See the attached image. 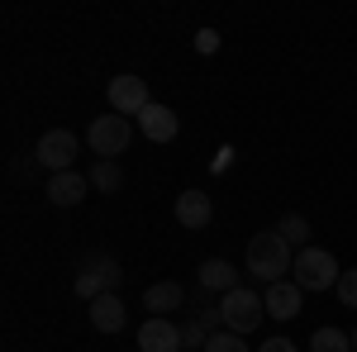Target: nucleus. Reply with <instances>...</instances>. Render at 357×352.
<instances>
[{
	"instance_id": "1",
	"label": "nucleus",
	"mask_w": 357,
	"mask_h": 352,
	"mask_svg": "<svg viewBox=\"0 0 357 352\" xmlns=\"http://www.w3.org/2000/svg\"><path fill=\"white\" fill-rule=\"evenodd\" d=\"M296 267V252L291 243L281 238V234H257L252 243H248V276L252 281H262V286H276V281H286V271Z\"/></svg>"
},
{
	"instance_id": "2",
	"label": "nucleus",
	"mask_w": 357,
	"mask_h": 352,
	"mask_svg": "<svg viewBox=\"0 0 357 352\" xmlns=\"http://www.w3.org/2000/svg\"><path fill=\"white\" fill-rule=\"evenodd\" d=\"M296 286L301 291H333L338 286V262H333L329 247H305V252H296Z\"/></svg>"
},
{
	"instance_id": "3",
	"label": "nucleus",
	"mask_w": 357,
	"mask_h": 352,
	"mask_svg": "<svg viewBox=\"0 0 357 352\" xmlns=\"http://www.w3.org/2000/svg\"><path fill=\"white\" fill-rule=\"evenodd\" d=\"M129 138H134V124H129L124 114H96V119H91V129H86L91 153H96V158H105V162H114V153H124V148H129Z\"/></svg>"
},
{
	"instance_id": "4",
	"label": "nucleus",
	"mask_w": 357,
	"mask_h": 352,
	"mask_svg": "<svg viewBox=\"0 0 357 352\" xmlns=\"http://www.w3.org/2000/svg\"><path fill=\"white\" fill-rule=\"evenodd\" d=\"M220 314H224V328H234V333H252V328L267 319V305L257 300V291L238 286V291L220 296Z\"/></svg>"
},
{
	"instance_id": "5",
	"label": "nucleus",
	"mask_w": 357,
	"mask_h": 352,
	"mask_svg": "<svg viewBox=\"0 0 357 352\" xmlns=\"http://www.w3.org/2000/svg\"><path fill=\"white\" fill-rule=\"evenodd\" d=\"M119 281H124V267L119 262H110V257H86V267L77 271V296L91 305L96 296L119 291Z\"/></svg>"
},
{
	"instance_id": "6",
	"label": "nucleus",
	"mask_w": 357,
	"mask_h": 352,
	"mask_svg": "<svg viewBox=\"0 0 357 352\" xmlns=\"http://www.w3.org/2000/svg\"><path fill=\"white\" fill-rule=\"evenodd\" d=\"M105 100H110V114H143V109L153 105V95H148V82L143 77H134V72H124V77H114L110 86H105Z\"/></svg>"
},
{
	"instance_id": "7",
	"label": "nucleus",
	"mask_w": 357,
	"mask_h": 352,
	"mask_svg": "<svg viewBox=\"0 0 357 352\" xmlns=\"http://www.w3.org/2000/svg\"><path fill=\"white\" fill-rule=\"evenodd\" d=\"M33 158L48 167V171H72V158H77V134L72 129H48V134L38 138V148H33Z\"/></svg>"
},
{
	"instance_id": "8",
	"label": "nucleus",
	"mask_w": 357,
	"mask_h": 352,
	"mask_svg": "<svg viewBox=\"0 0 357 352\" xmlns=\"http://www.w3.org/2000/svg\"><path fill=\"white\" fill-rule=\"evenodd\" d=\"M138 129H143L148 143H172L176 129H181V119H176V109H172V105H158V100H153V105L138 114Z\"/></svg>"
},
{
	"instance_id": "9",
	"label": "nucleus",
	"mask_w": 357,
	"mask_h": 352,
	"mask_svg": "<svg viewBox=\"0 0 357 352\" xmlns=\"http://www.w3.org/2000/svg\"><path fill=\"white\" fill-rule=\"evenodd\" d=\"M262 305H267V319H296L305 309V291L296 281H276V286H267Z\"/></svg>"
},
{
	"instance_id": "10",
	"label": "nucleus",
	"mask_w": 357,
	"mask_h": 352,
	"mask_svg": "<svg viewBox=\"0 0 357 352\" xmlns=\"http://www.w3.org/2000/svg\"><path fill=\"white\" fill-rule=\"evenodd\" d=\"M138 352H181V328L172 319H148L138 328Z\"/></svg>"
},
{
	"instance_id": "11",
	"label": "nucleus",
	"mask_w": 357,
	"mask_h": 352,
	"mask_svg": "<svg viewBox=\"0 0 357 352\" xmlns=\"http://www.w3.org/2000/svg\"><path fill=\"white\" fill-rule=\"evenodd\" d=\"M176 219H181V229H210V219H215V205H210V195L205 190H181L176 195Z\"/></svg>"
},
{
	"instance_id": "12",
	"label": "nucleus",
	"mask_w": 357,
	"mask_h": 352,
	"mask_svg": "<svg viewBox=\"0 0 357 352\" xmlns=\"http://www.w3.org/2000/svg\"><path fill=\"white\" fill-rule=\"evenodd\" d=\"M86 190H91V176L82 171H57L53 181H48V200H53L57 210H72V205H82Z\"/></svg>"
},
{
	"instance_id": "13",
	"label": "nucleus",
	"mask_w": 357,
	"mask_h": 352,
	"mask_svg": "<svg viewBox=\"0 0 357 352\" xmlns=\"http://www.w3.org/2000/svg\"><path fill=\"white\" fill-rule=\"evenodd\" d=\"M86 309H91L96 333H119V328H124V319H129V314H124V300L114 296V291H110V296H96Z\"/></svg>"
},
{
	"instance_id": "14",
	"label": "nucleus",
	"mask_w": 357,
	"mask_h": 352,
	"mask_svg": "<svg viewBox=\"0 0 357 352\" xmlns=\"http://www.w3.org/2000/svg\"><path fill=\"white\" fill-rule=\"evenodd\" d=\"M143 305H148V314H153V319H167L172 309H181V305H186V291H181L176 281H158V286H148V291H143Z\"/></svg>"
},
{
	"instance_id": "15",
	"label": "nucleus",
	"mask_w": 357,
	"mask_h": 352,
	"mask_svg": "<svg viewBox=\"0 0 357 352\" xmlns=\"http://www.w3.org/2000/svg\"><path fill=\"white\" fill-rule=\"evenodd\" d=\"M200 286L229 296V291H238V267L224 262V257H205V262H200Z\"/></svg>"
},
{
	"instance_id": "16",
	"label": "nucleus",
	"mask_w": 357,
	"mask_h": 352,
	"mask_svg": "<svg viewBox=\"0 0 357 352\" xmlns=\"http://www.w3.org/2000/svg\"><path fill=\"white\" fill-rule=\"evenodd\" d=\"M119 186H124V171H119V162L96 158V167H91V190H105V195H114Z\"/></svg>"
},
{
	"instance_id": "17",
	"label": "nucleus",
	"mask_w": 357,
	"mask_h": 352,
	"mask_svg": "<svg viewBox=\"0 0 357 352\" xmlns=\"http://www.w3.org/2000/svg\"><path fill=\"white\" fill-rule=\"evenodd\" d=\"M310 352H353V333H343V328H314Z\"/></svg>"
},
{
	"instance_id": "18",
	"label": "nucleus",
	"mask_w": 357,
	"mask_h": 352,
	"mask_svg": "<svg viewBox=\"0 0 357 352\" xmlns=\"http://www.w3.org/2000/svg\"><path fill=\"white\" fill-rule=\"evenodd\" d=\"M276 234L296 247V252H305V247H310V219H305V215H286L281 224H276Z\"/></svg>"
},
{
	"instance_id": "19",
	"label": "nucleus",
	"mask_w": 357,
	"mask_h": 352,
	"mask_svg": "<svg viewBox=\"0 0 357 352\" xmlns=\"http://www.w3.org/2000/svg\"><path fill=\"white\" fill-rule=\"evenodd\" d=\"M205 352H248V343H243V333H234V328H215Z\"/></svg>"
},
{
	"instance_id": "20",
	"label": "nucleus",
	"mask_w": 357,
	"mask_h": 352,
	"mask_svg": "<svg viewBox=\"0 0 357 352\" xmlns=\"http://www.w3.org/2000/svg\"><path fill=\"white\" fill-rule=\"evenodd\" d=\"M210 343V328L200 324V319H181V352L186 348H205Z\"/></svg>"
},
{
	"instance_id": "21",
	"label": "nucleus",
	"mask_w": 357,
	"mask_h": 352,
	"mask_svg": "<svg viewBox=\"0 0 357 352\" xmlns=\"http://www.w3.org/2000/svg\"><path fill=\"white\" fill-rule=\"evenodd\" d=\"M338 305H348V309H357V267H348L343 276H338Z\"/></svg>"
},
{
	"instance_id": "22",
	"label": "nucleus",
	"mask_w": 357,
	"mask_h": 352,
	"mask_svg": "<svg viewBox=\"0 0 357 352\" xmlns=\"http://www.w3.org/2000/svg\"><path fill=\"white\" fill-rule=\"evenodd\" d=\"M195 48H200V53H215V48H220V33H215V29H200V33H195Z\"/></svg>"
},
{
	"instance_id": "23",
	"label": "nucleus",
	"mask_w": 357,
	"mask_h": 352,
	"mask_svg": "<svg viewBox=\"0 0 357 352\" xmlns=\"http://www.w3.org/2000/svg\"><path fill=\"white\" fill-rule=\"evenodd\" d=\"M257 352H301V348H296L291 338H267V343H262Z\"/></svg>"
},
{
	"instance_id": "24",
	"label": "nucleus",
	"mask_w": 357,
	"mask_h": 352,
	"mask_svg": "<svg viewBox=\"0 0 357 352\" xmlns=\"http://www.w3.org/2000/svg\"><path fill=\"white\" fill-rule=\"evenodd\" d=\"M353 352H357V328H353Z\"/></svg>"
}]
</instances>
